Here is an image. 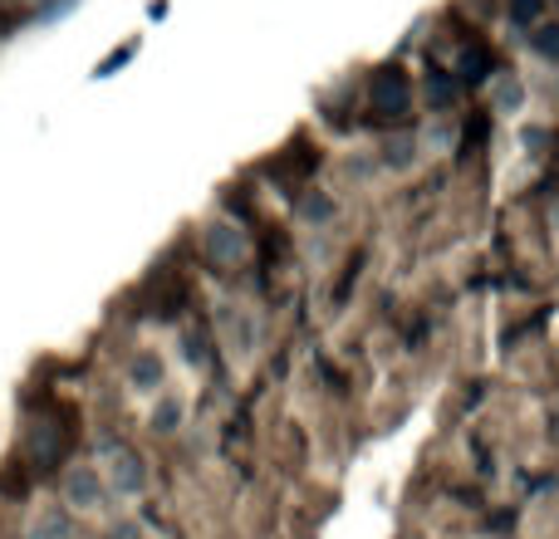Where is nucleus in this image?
I'll list each match as a JSON object with an SVG mask.
<instances>
[{"label":"nucleus","instance_id":"6e6552de","mask_svg":"<svg viewBox=\"0 0 559 539\" xmlns=\"http://www.w3.org/2000/svg\"><path fill=\"white\" fill-rule=\"evenodd\" d=\"M535 49H540V55H550V59H559V29H545V35L535 39Z\"/></svg>","mask_w":559,"mask_h":539},{"label":"nucleus","instance_id":"f03ea898","mask_svg":"<svg viewBox=\"0 0 559 539\" xmlns=\"http://www.w3.org/2000/svg\"><path fill=\"white\" fill-rule=\"evenodd\" d=\"M104 495H108V486L94 466H69L64 471V505L69 511H98Z\"/></svg>","mask_w":559,"mask_h":539},{"label":"nucleus","instance_id":"0eeeda50","mask_svg":"<svg viewBox=\"0 0 559 539\" xmlns=\"http://www.w3.org/2000/svg\"><path fill=\"white\" fill-rule=\"evenodd\" d=\"M173 422H182V407H177V403H163V407L153 412V427H157V432H173Z\"/></svg>","mask_w":559,"mask_h":539},{"label":"nucleus","instance_id":"f257e3e1","mask_svg":"<svg viewBox=\"0 0 559 539\" xmlns=\"http://www.w3.org/2000/svg\"><path fill=\"white\" fill-rule=\"evenodd\" d=\"M104 476H108V491L118 495H138L147 486V466L138 452H128V446H104Z\"/></svg>","mask_w":559,"mask_h":539},{"label":"nucleus","instance_id":"39448f33","mask_svg":"<svg viewBox=\"0 0 559 539\" xmlns=\"http://www.w3.org/2000/svg\"><path fill=\"white\" fill-rule=\"evenodd\" d=\"M69 535H74V525H69L64 511H45L29 525V539H69Z\"/></svg>","mask_w":559,"mask_h":539},{"label":"nucleus","instance_id":"423d86ee","mask_svg":"<svg viewBox=\"0 0 559 539\" xmlns=\"http://www.w3.org/2000/svg\"><path fill=\"white\" fill-rule=\"evenodd\" d=\"M133 387H143V393L163 387V358H157V354H138L133 358Z\"/></svg>","mask_w":559,"mask_h":539},{"label":"nucleus","instance_id":"20e7f679","mask_svg":"<svg viewBox=\"0 0 559 539\" xmlns=\"http://www.w3.org/2000/svg\"><path fill=\"white\" fill-rule=\"evenodd\" d=\"M206 241H212L216 261H241V255H246V241L236 236V226H212V236H206Z\"/></svg>","mask_w":559,"mask_h":539},{"label":"nucleus","instance_id":"7ed1b4c3","mask_svg":"<svg viewBox=\"0 0 559 539\" xmlns=\"http://www.w3.org/2000/svg\"><path fill=\"white\" fill-rule=\"evenodd\" d=\"M373 113H383V118L407 113V79L403 74H383L373 84Z\"/></svg>","mask_w":559,"mask_h":539}]
</instances>
